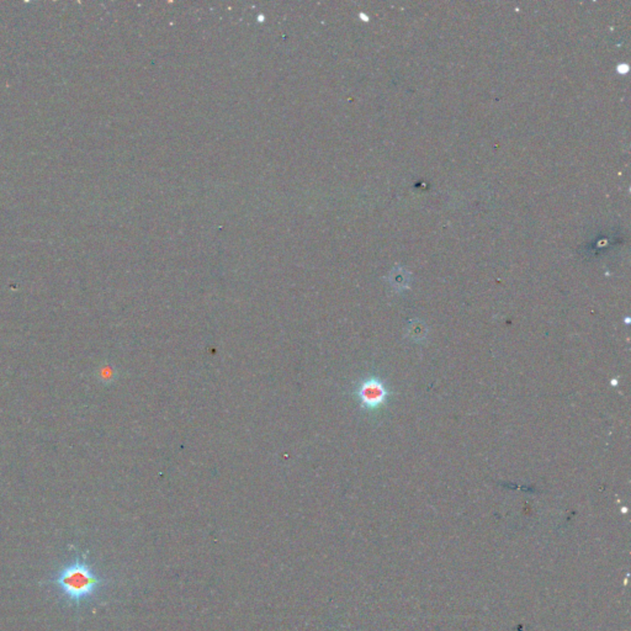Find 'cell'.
<instances>
[{
    "label": "cell",
    "instance_id": "1",
    "mask_svg": "<svg viewBox=\"0 0 631 631\" xmlns=\"http://www.w3.org/2000/svg\"><path fill=\"white\" fill-rule=\"evenodd\" d=\"M51 582L68 602L76 606L93 598L104 584L100 575L83 556H76L62 567Z\"/></svg>",
    "mask_w": 631,
    "mask_h": 631
},
{
    "label": "cell",
    "instance_id": "2",
    "mask_svg": "<svg viewBox=\"0 0 631 631\" xmlns=\"http://www.w3.org/2000/svg\"><path fill=\"white\" fill-rule=\"evenodd\" d=\"M358 396L363 407L372 409L380 407L386 401L387 389L378 378H367L360 385Z\"/></svg>",
    "mask_w": 631,
    "mask_h": 631
}]
</instances>
